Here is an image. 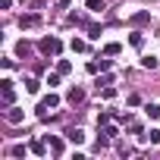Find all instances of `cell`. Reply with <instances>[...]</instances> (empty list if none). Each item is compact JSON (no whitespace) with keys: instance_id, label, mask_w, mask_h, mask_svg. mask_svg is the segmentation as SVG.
Listing matches in <instances>:
<instances>
[{"instance_id":"obj_1","label":"cell","mask_w":160,"mask_h":160,"mask_svg":"<svg viewBox=\"0 0 160 160\" xmlns=\"http://www.w3.org/2000/svg\"><path fill=\"white\" fill-rule=\"evenodd\" d=\"M38 50H41L44 57H60L63 41H60V38H41V41H38Z\"/></svg>"},{"instance_id":"obj_2","label":"cell","mask_w":160,"mask_h":160,"mask_svg":"<svg viewBox=\"0 0 160 160\" xmlns=\"http://www.w3.org/2000/svg\"><path fill=\"white\" fill-rule=\"evenodd\" d=\"M53 107H60V98H57V94L50 91L47 98H41V104H38V116L44 119V116H47V110H53Z\"/></svg>"},{"instance_id":"obj_3","label":"cell","mask_w":160,"mask_h":160,"mask_svg":"<svg viewBox=\"0 0 160 160\" xmlns=\"http://www.w3.org/2000/svg\"><path fill=\"white\" fill-rule=\"evenodd\" d=\"M66 101H69L72 107H78V104L85 101V88H78V85H72V88H69V94H66Z\"/></svg>"},{"instance_id":"obj_4","label":"cell","mask_w":160,"mask_h":160,"mask_svg":"<svg viewBox=\"0 0 160 160\" xmlns=\"http://www.w3.org/2000/svg\"><path fill=\"white\" fill-rule=\"evenodd\" d=\"M19 25L22 28H38L41 25V16L38 13H25V16H19Z\"/></svg>"},{"instance_id":"obj_5","label":"cell","mask_w":160,"mask_h":160,"mask_svg":"<svg viewBox=\"0 0 160 160\" xmlns=\"http://www.w3.org/2000/svg\"><path fill=\"white\" fill-rule=\"evenodd\" d=\"M3 116H7V122H13V126H19V122L25 119V113H22L16 104H13V107H7V113H3Z\"/></svg>"},{"instance_id":"obj_6","label":"cell","mask_w":160,"mask_h":160,"mask_svg":"<svg viewBox=\"0 0 160 160\" xmlns=\"http://www.w3.org/2000/svg\"><path fill=\"white\" fill-rule=\"evenodd\" d=\"M47 144H50V154H53V157H60V154L66 151V144H63V138H57V135H47Z\"/></svg>"},{"instance_id":"obj_7","label":"cell","mask_w":160,"mask_h":160,"mask_svg":"<svg viewBox=\"0 0 160 160\" xmlns=\"http://www.w3.org/2000/svg\"><path fill=\"white\" fill-rule=\"evenodd\" d=\"M66 138H69L72 144H82V141H85V132L78 129V126H75V129H69V132H66Z\"/></svg>"},{"instance_id":"obj_8","label":"cell","mask_w":160,"mask_h":160,"mask_svg":"<svg viewBox=\"0 0 160 160\" xmlns=\"http://www.w3.org/2000/svg\"><path fill=\"white\" fill-rule=\"evenodd\" d=\"M47 148H50L47 141H32V144H28V151H32V154H38V157H44V154H47Z\"/></svg>"},{"instance_id":"obj_9","label":"cell","mask_w":160,"mask_h":160,"mask_svg":"<svg viewBox=\"0 0 160 160\" xmlns=\"http://www.w3.org/2000/svg\"><path fill=\"white\" fill-rule=\"evenodd\" d=\"M144 116L148 119H160V104H144Z\"/></svg>"},{"instance_id":"obj_10","label":"cell","mask_w":160,"mask_h":160,"mask_svg":"<svg viewBox=\"0 0 160 160\" xmlns=\"http://www.w3.org/2000/svg\"><path fill=\"white\" fill-rule=\"evenodd\" d=\"M119 50H122V44H116V41H110V44L104 47V57H116Z\"/></svg>"},{"instance_id":"obj_11","label":"cell","mask_w":160,"mask_h":160,"mask_svg":"<svg viewBox=\"0 0 160 160\" xmlns=\"http://www.w3.org/2000/svg\"><path fill=\"white\" fill-rule=\"evenodd\" d=\"M141 138H144V141H151V144H160V129H151V132H144Z\"/></svg>"},{"instance_id":"obj_12","label":"cell","mask_w":160,"mask_h":160,"mask_svg":"<svg viewBox=\"0 0 160 160\" xmlns=\"http://www.w3.org/2000/svg\"><path fill=\"white\" fill-rule=\"evenodd\" d=\"M85 10H88V13H101V10H104V0H88Z\"/></svg>"},{"instance_id":"obj_13","label":"cell","mask_w":160,"mask_h":160,"mask_svg":"<svg viewBox=\"0 0 160 160\" xmlns=\"http://www.w3.org/2000/svg\"><path fill=\"white\" fill-rule=\"evenodd\" d=\"M129 44H132V47H141V44H144V35H141V32H132V35H129Z\"/></svg>"},{"instance_id":"obj_14","label":"cell","mask_w":160,"mask_h":160,"mask_svg":"<svg viewBox=\"0 0 160 160\" xmlns=\"http://www.w3.org/2000/svg\"><path fill=\"white\" fill-rule=\"evenodd\" d=\"M72 50H75V53H85V50H88V44H85L82 38H72Z\"/></svg>"},{"instance_id":"obj_15","label":"cell","mask_w":160,"mask_h":160,"mask_svg":"<svg viewBox=\"0 0 160 160\" xmlns=\"http://www.w3.org/2000/svg\"><path fill=\"white\" fill-rule=\"evenodd\" d=\"M25 91H28V94H38V91H41V85L35 82V78H25Z\"/></svg>"},{"instance_id":"obj_16","label":"cell","mask_w":160,"mask_h":160,"mask_svg":"<svg viewBox=\"0 0 160 160\" xmlns=\"http://www.w3.org/2000/svg\"><path fill=\"white\" fill-rule=\"evenodd\" d=\"M132 22H135V25H144V22H151V13H135Z\"/></svg>"},{"instance_id":"obj_17","label":"cell","mask_w":160,"mask_h":160,"mask_svg":"<svg viewBox=\"0 0 160 160\" xmlns=\"http://www.w3.org/2000/svg\"><path fill=\"white\" fill-rule=\"evenodd\" d=\"M101 98H104V101H113V98H116V88H113V85H104Z\"/></svg>"},{"instance_id":"obj_18","label":"cell","mask_w":160,"mask_h":160,"mask_svg":"<svg viewBox=\"0 0 160 160\" xmlns=\"http://www.w3.org/2000/svg\"><path fill=\"white\" fill-rule=\"evenodd\" d=\"M69 69H72V63H69V60H60V63H57V72H60V75H66Z\"/></svg>"},{"instance_id":"obj_19","label":"cell","mask_w":160,"mask_h":160,"mask_svg":"<svg viewBox=\"0 0 160 160\" xmlns=\"http://www.w3.org/2000/svg\"><path fill=\"white\" fill-rule=\"evenodd\" d=\"M10 157H25V144H13L10 148Z\"/></svg>"},{"instance_id":"obj_20","label":"cell","mask_w":160,"mask_h":160,"mask_svg":"<svg viewBox=\"0 0 160 160\" xmlns=\"http://www.w3.org/2000/svg\"><path fill=\"white\" fill-rule=\"evenodd\" d=\"M25 53H28V44L19 41V44H16V57H25Z\"/></svg>"},{"instance_id":"obj_21","label":"cell","mask_w":160,"mask_h":160,"mask_svg":"<svg viewBox=\"0 0 160 160\" xmlns=\"http://www.w3.org/2000/svg\"><path fill=\"white\" fill-rule=\"evenodd\" d=\"M141 66H144V69H157V60H154V57H144Z\"/></svg>"},{"instance_id":"obj_22","label":"cell","mask_w":160,"mask_h":160,"mask_svg":"<svg viewBox=\"0 0 160 160\" xmlns=\"http://www.w3.org/2000/svg\"><path fill=\"white\" fill-rule=\"evenodd\" d=\"M47 85H50V88H57V85H60V72H53V75H47Z\"/></svg>"},{"instance_id":"obj_23","label":"cell","mask_w":160,"mask_h":160,"mask_svg":"<svg viewBox=\"0 0 160 160\" xmlns=\"http://www.w3.org/2000/svg\"><path fill=\"white\" fill-rule=\"evenodd\" d=\"M88 38H101V25H88Z\"/></svg>"},{"instance_id":"obj_24","label":"cell","mask_w":160,"mask_h":160,"mask_svg":"<svg viewBox=\"0 0 160 160\" xmlns=\"http://www.w3.org/2000/svg\"><path fill=\"white\" fill-rule=\"evenodd\" d=\"M107 122H110V116H107V113H98V129H101V126H107Z\"/></svg>"},{"instance_id":"obj_25","label":"cell","mask_w":160,"mask_h":160,"mask_svg":"<svg viewBox=\"0 0 160 160\" xmlns=\"http://www.w3.org/2000/svg\"><path fill=\"white\" fill-rule=\"evenodd\" d=\"M104 132H107L110 138H116V135H119V129H116V126H104Z\"/></svg>"},{"instance_id":"obj_26","label":"cell","mask_w":160,"mask_h":160,"mask_svg":"<svg viewBox=\"0 0 160 160\" xmlns=\"http://www.w3.org/2000/svg\"><path fill=\"white\" fill-rule=\"evenodd\" d=\"M13 7V0H0V10H10Z\"/></svg>"},{"instance_id":"obj_27","label":"cell","mask_w":160,"mask_h":160,"mask_svg":"<svg viewBox=\"0 0 160 160\" xmlns=\"http://www.w3.org/2000/svg\"><path fill=\"white\" fill-rule=\"evenodd\" d=\"M57 3H60V7H69V3H72V0H57Z\"/></svg>"}]
</instances>
